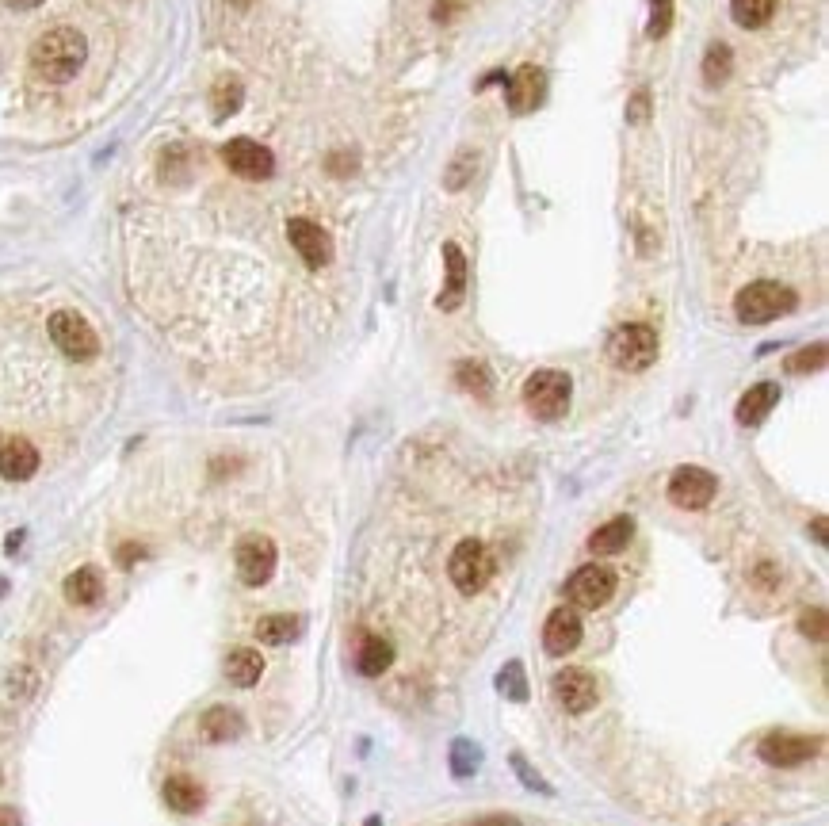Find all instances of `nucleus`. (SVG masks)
<instances>
[{
  "label": "nucleus",
  "mask_w": 829,
  "mask_h": 826,
  "mask_svg": "<svg viewBox=\"0 0 829 826\" xmlns=\"http://www.w3.org/2000/svg\"><path fill=\"white\" fill-rule=\"evenodd\" d=\"M631 540H635V521L631 517H616V521L600 524L589 536V551L593 555H619V551H627Z\"/></svg>",
  "instance_id": "b1692460"
},
{
  "label": "nucleus",
  "mask_w": 829,
  "mask_h": 826,
  "mask_svg": "<svg viewBox=\"0 0 829 826\" xmlns=\"http://www.w3.org/2000/svg\"><path fill=\"white\" fill-rule=\"evenodd\" d=\"M20 540H23V532H12V536H8V551H16V547H20Z\"/></svg>",
  "instance_id": "c03bdc74"
},
{
  "label": "nucleus",
  "mask_w": 829,
  "mask_h": 826,
  "mask_svg": "<svg viewBox=\"0 0 829 826\" xmlns=\"http://www.w3.org/2000/svg\"><path fill=\"white\" fill-rule=\"evenodd\" d=\"M253 631L264 647H287L302 635V620L291 612H272V616H260Z\"/></svg>",
  "instance_id": "5701e85b"
},
{
  "label": "nucleus",
  "mask_w": 829,
  "mask_h": 826,
  "mask_svg": "<svg viewBox=\"0 0 829 826\" xmlns=\"http://www.w3.org/2000/svg\"><path fill=\"white\" fill-rule=\"evenodd\" d=\"M497 689L509 700H528V677H524V662H509L497 674Z\"/></svg>",
  "instance_id": "473e14b6"
},
{
  "label": "nucleus",
  "mask_w": 829,
  "mask_h": 826,
  "mask_svg": "<svg viewBox=\"0 0 829 826\" xmlns=\"http://www.w3.org/2000/svg\"><path fill=\"white\" fill-rule=\"evenodd\" d=\"M608 360L619 371H646L658 360V333L646 322H627L616 326L608 337Z\"/></svg>",
  "instance_id": "20e7f679"
},
{
  "label": "nucleus",
  "mask_w": 829,
  "mask_h": 826,
  "mask_svg": "<svg viewBox=\"0 0 829 826\" xmlns=\"http://www.w3.org/2000/svg\"><path fill=\"white\" fill-rule=\"evenodd\" d=\"M776 402H780V387H776V383H757V387H749V391L738 398L734 421L745 425V429H753V425H761L768 413L776 410Z\"/></svg>",
  "instance_id": "a211bd4d"
},
{
  "label": "nucleus",
  "mask_w": 829,
  "mask_h": 826,
  "mask_svg": "<svg viewBox=\"0 0 829 826\" xmlns=\"http://www.w3.org/2000/svg\"><path fill=\"white\" fill-rule=\"evenodd\" d=\"M46 329H50V341L62 348L69 360L88 364V360L100 356V337H96V329L88 326L85 314H77V310H54Z\"/></svg>",
  "instance_id": "423d86ee"
},
{
  "label": "nucleus",
  "mask_w": 829,
  "mask_h": 826,
  "mask_svg": "<svg viewBox=\"0 0 829 826\" xmlns=\"http://www.w3.org/2000/svg\"><path fill=\"white\" fill-rule=\"evenodd\" d=\"M554 689V700L570 712V716H585L589 708H596V700H600V685H596V677L589 674V670H581V666H566V670H558L551 681Z\"/></svg>",
  "instance_id": "9b49d317"
},
{
  "label": "nucleus",
  "mask_w": 829,
  "mask_h": 826,
  "mask_svg": "<svg viewBox=\"0 0 829 826\" xmlns=\"http://www.w3.org/2000/svg\"><path fill=\"white\" fill-rule=\"evenodd\" d=\"M455 383L467 394H478V398H489V391H493V375L482 360H459L455 364Z\"/></svg>",
  "instance_id": "c756f323"
},
{
  "label": "nucleus",
  "mask_w": 829,
  "mask_h": 826,
  "mask_svg": "<svg viewBox=\"0 0 829 826\" xmlns=\"http://www.w3.org/2000/svg\"><path fill=\"white\" fill-rule=\"evenodd\" d=\"M447 765H451V773L459 781H467V777H474L482 769V746L474 739H455L451 750H447Z\"/></svg>",
  "instance_id": "c85d7f7f"
},
{
  "label": "nucleus",
  "mask_w": 829,
  "mask_h": 826,
  "mask_svg": "<svg viewBox=\"0 0 829 826\" xmlns=\"http://www.w3.org/2000/svg\"><path fill=\"white\" fill-rule=\"evenodd\" d=\"M222 161H226V169H230L234 176H241V180H268V176L276 173V157H272V150L260 146V142H253V138H230V142L222 146Z\"/></svg>",
  "instance_id": "f8f14e48"
},
{
  "label": "nucleus",
  "mask_w": 829,
  "mask_h": 826,
  "mask_svg": "<svg viewBox=\"0 0 829 826\" xmlns=\"http://www.w3.org/2000/svg\"><path fill=\"white\" fill-rule=\"evenodd\" d=\"M757 754L772 769H791V765L818 758L822 754V739L818 735H799V731H772V735L761 739Z\"/></svg>",
  "instance_id": "6e6552de"
},
{
  "label": "nucleus",
  "mask_w": 829,
  "mask_h": 826,
  "mask_svg": "<svg viewBox=\"0 0 829 826\" xmlns=\"http://www.w3.org/2000/svg\"><path fill=\"white\" fill-rule=\"evenodd\" d=\"M715 494H719V479L703 467L688 463V467H677L669 475V501L677 509H707L715 501Z\"/></svg>",
  "instance_id": "9d476101"
},
{
  "label": "nucleus",
  "mask_w": 829,
  "mask_h": 826,
  "mask_svg": "<svg viewBox=\"0 0 829 826\" xmlns=\"http://www.w3.org/2000/svg\"><path fill=\"white\" fill-rule=\"evenodd\" d=\"M631 119H635V123H642V119H646V96H642V92H638L635 104H631Z\"/></svg>",
  "instance_id": "a19ab883"
},
{
  "label": "nucleus",
  "mask_w": 829,
  "mask_h": 826,
  "mask_svg": "<svg viewBox=\"0 0 829 826\" xmlns=\"http://www.w3.org/2000/svg\"><path fill=\"white\" fill-rule=\"evenodd\" d=\"M4 4H8V8H35V4H43V0H4Z\"/></svg>",
  "instance_id": "37998d69"
},
{
  "label": "nucleus",
  "mask_w": 829,
  "mask_h": 826,
  "mask_svg": "<svg viewBox=\"0 0 829 826\" xmlns=\"http://www.w3.org/2000/svg\"><path fill=\"white\" fill-rule=\"evenodd\" d=\"M241 100H245V85L237 81L234 73H226V77H218L211 88V111L214 119H226V115H234L237 108H241Z\"/></svg>",
  "instance_id": "bb28decb"
},
{
  "label": "nucleus",
  "mask_w": 829,
  "mask_h": 826,
  "mask_svg": "<svg viewBox=\"0 0 829 826\" xmlns=\"http://www.w3.org/2000/svg\"><path fill=\"white\" fill-rule=\"evenodd\" d=\"M470 826H520V819H516V815H505V811H493V815L474 819Z\"/></svg>",
  "instance_id": "58836bf2"
},
{
  "label": "nucleus",
  "mask_w": 829,
  "mask_h": 826,
  "mask_svg": "<svg viewBox=\"0 0 829 826\" xmlns=\"http://www.w3.org/2000/svg\"><path fill=\"white\" fill-rule=\"evenodd\" d=\"M795 306H799V295L787 283H776V280H757L734 295V314H738V322H745V326L776 322V318L791 314Z\"/></svg>",
  "instance_id": "f03ea898"
},
{
  "label": "nucleus",
  "mask_w": 829,
  "mask_h": 826,
  "mask_svg": "<svg viewBox=\"0 0 829 826\" xmlns=\"http://www.w3.org/2000/svg\"><path fill=\"white\" fill-rule=\"evenodd\" d=\"M39 685H43V677H39V666H31V662H16V666L4 674V696H8L12 704L35 700Z\"/></svg>",
  "instance_id": "a878e982"
},
{
  "label": "nucleus",
  "mask_w": 829,
  "mask_h": 826,
  "mask_svg": "<svg viewBox=\"0 0 829 826\" xmlns=\"http://www.w3.org/2000/svg\"><path fill=\"white\" fill-rule=\"evenodd\" d=\"M730 69H734V54H730V46L726 43L707 46V54H703V81H707V85H726Z\"/></svg>",
  "instance_id": "7c9ffc66"
},
{
  "label": "nucleus",
  "mask_w": 829,
  "mask_h": 826,
  "mask_svg": "<svg viewBox=\"0 0 829 826\" xmlns=\"http://www.w3.org/2000/svg\"><path fill=\"white\" fill-rule=\"evenodd\" d=\"M138 559H146V547L142 544H123L119 551H115V563L119 566H134Z\"/></svg>",
  "instance_id": "4c0bfd02"
},
{
  "label": "nucleus",
  "mask_w": 829,
  "mask_h": 826,
  "mask_svg": "<svg viewBox=\"0 0 829 826\" xmlns=\"http://www.w3.org/2000/svg\"><path fill=\"white\" fill-rule=\"evenodd\" d=\"M444 264H447V283L440 291L436 306L440 310H455V306L467 299V257L455 241H444Z\"/></svg>",
  "instance_id": "6ab92c4d"
},
{
  "label": "nucleus",
  "mask_w": 829,
  "mask_h": 826,
  "mask_svg": "<svg viewBox=\"0 0 829 826\" xmlns=\"http://www.w3.org/2000/svg\"><path fill=\"white\" fill-rule=\"evenodd\" d=\"M161 796H165V804H169L176 815H195V811H203V804H207L203 784L192 781V777H184V773L169 777L165 788H161Z\"/></svg>",
  "instance_id": "4be33fe9"
},
{
  "label": "nucleus",
  "mask_w": 829,
  "mask_h": 826,
  "mask_svg": "<svg viewBox=\"0 0 829 826\" xmlns=\"http://www.w3.org/2000/svg\"><path fill=\"white\" fill-rule=\"evenodd\" d=\"M814 540L826 544V517H814Z\"/></svg>",
  "instance_id": "79ce46f5"
},
{
  "label": "nucleus",
  "mask_w": 829,
  "mask_h": 826,
  "mask_svg": "<svg viewBox=\"0 0 829 826\" xmlns=\"http://www.w3.org/2000/svg\"><path fill=\"white\" fill-rule=\"evenodd\" d=\"M394 662V647L383 635H363L360 651H356V666H360L363 677H383Z\"/></svg>",
  "instance_id": "393cba45"
},
{
  "label": "nucleus",
  "mask_w": 829,
  "mask_h": 826,
  "mask_svg": "<svg viewBox=\"0 0 829 826\" xmlns=\"http://www.w3.org/2000/svg\"><path fill=\"white\" fill-rule=\"evenodd\" d=\"M512 769H516V777H520V781L528 784V788H535V792H547V796H551L554 788L547 781H543V777H539V773H535L532 765H528V761H524V754H512Z\"/></svg>",
  "instance_id": "e433bc0d"
},
{
  "label": "nucleus",
  "mask_w": 829,
  "mask_h": 826,
  "mask_svg": "<svg viewBox=\"0 0 829 826\" xmlns=\"http://www.w3.org/2000/svg\"><path fill=\"white\" fill-rule=\"evenodd\" d=\"M570 398H574V383L558 368L535 371L524 383V406L535 421H562L570 413Z\"/></svg>",
  "instance_id": "7ed1b4c3"
},
{
  "label": "nucleus",
  "mask_w": 829,
  "mask_h": 826,
  "mask_svg": "<svg viewBox=\"0 0 829 826\" xmlns=\"http://www.w3.org/2000/svg\"><path fill=\"white\" fill-rule=\"evenodd\" d=\"M612 593H616V570H608V566L600 563H589V566H577L574 574H570V582H566V597L574 601L577 609H604L608 601H612Z\"/></svg>",
  "instance_id": "1a4fd4ad"
},
{
  "label": "nucleus",
  "mask_w": 829,
  "mask_h": 826,
  "mask_svg": "<svg viewBox=\"0 0 829 826\" xmlns=\"http://www.w3.org/2000/svg\"><path fill=\"white\" fill-rule=\"evenodd\" d=\"M474 161H478V157H474L470 150H463L459 157H455V161H451V169H447V180H444L451 192H459V188H463V184L470 180V169H474Z\"/></svg>",
  "instance_id": "c9c22d12"
},
{
  "label": "nucleus",
  "mask_w": 829,
  "mask_h": 826,
  "mask_svg": "<svg viewBox=\"0 0 829 826\" xmlns=\"http://www.w3.org/2000/svg\"><path fill=\"white\" fill-rule=\"evenodd\" d=\"M493 570H497V563H493V555H489V547L482 544V540H463V544H455L451 559H447L451 586L459 589V593H467V597H474V593H482V589L489 586Z\"/></svg>",
  "instance_id": "39448f33"
},
{
  "label": "nucleus",
  "mask_w": 829,
  "mask_h": 826,
  "mask_svg": "<svg viewBox=\"0 0 829 826\" xmlns=\"http://www.w3.org/2000/svg\"><path fill=\"white\" fill-rule=\"evenodd\" d=\"M776 4L780 0H730V16L745 31H757L776 16Z\"/></svg>",
  "instance_id": "cd10ccee"
},
{
  "label": "nucleus",
  "mask_w": 829,
  "mask_h": 826,
  "mask_svg": "<svg viewBox=\"0 0 829 826\" xmlns=\"http://www.w3.org/2000/svg\"><path fill=\"white\" fill-rule=\"evenodd\" d=\"M35 471H39V448L27 436H0V479L27 482Z\"/></svg>",
  "instance_id": "4468645a"
},
{
  "label": "nucleus",
  "mask_w": 829,
  "mask_h": 826,
  "mask_svg": "<svg viewBox=\"0 0 829 826\" xmlns=\"http://www.w3.org/2000/svg\"><path fill=\"white\" fill-rule=\"evenodd\" d=\"M581 635H585V628H581V616L574 609H554L543 624V647H547V654L562 658V654L581 647Z\"/></svg>",
  "instance_id": "dca6fc26"
},
{
  "label": "nucleus",
  "mask_w": 829,
  "mask_h": 826,
  "mask_svg": "<svg viewBox=\"0 0 829 826\" xmlns=\"http://www.w3.org/2000/svg\"><path fill=\"white\" fill-rule=\"evenodd\" d=\"M222 670H226V681H230V685H237V689H253L256 681L264 677V654L253 651V647H234V651L226 654Z\"/></svg>",
  "instance_id": "412c9836"
},
{
  "label": "nucleus",
  "mask_w": 829,
  "mask_h": 826,
  "mask_svg": "<svg viewBox=\"0 0 829 826\" xmlns=\"http://www.w3.org/2000/svg\"><path fill=\"white\" fill-rule=\"evenodd\" d=\"M237 8H249V4H253V0H234Z\"/></svg>",
  "instance_id": "49530a36"
},
{
  "label": "nucleus",
  "mask_w": 829,
  "mask_h": 826,
  "mask_svg": "<svg viewBox=\"0 0 829 826\" xmlns=\"http://www.w3.org/2000/svg\"><path fill=\"white\" fill-rule=\"evenodd\" d=\"M199 735L207 742H234L245 735V716L237 712L234 704H211L199 716Z\"/></svg>",
  "instance_id": "f3484780"
},
{
  "label": "nucleus",
  "mask_w": 829,
  "mask_h": 826,
  "mask_svg": "<svg viewBox=\"0 0 829 826\" xmlns=\"http://www.w3.org/2000/svg\"><path fill=\"white\" fill-rule=\"evenodd\" d=\"M62 593L69 605L92 609V605H100V597H104V574H100L96 566H77V570L65 578Z\"/></svg>",
  "instance_id": "aec40b11"
},
{
  "label": "nucleus",
  "mask_w": 829,
  "mask_h": 826,
  "mask_svg": "<svg viewBox=\"0 0 829 826\" xmlns=\"http://www.w3.org/2000/svg\"><path fill=\"white\" fill-rule=\"evenodd\" d=\"M505 96H509V108L516 111V115H528V111L539 108L543 96H547V73H543L539 66H520L509 77Z\"/></svg>",
  "instance_id": "2eb2a0df"
},
{
  "label": "nucleus",
  "mask_w": 829,
  "mask_h": 826,
  "mask_svg": "<svg viewBox=\"0 0 829 826\" xmlns=\"http://www.w3.org/2000/svg\"><path fill=\"white\" fill-rule=\"evenodd\" d=\"M287 238H291V245H295V253L302 257L306 268H325V264L333 261V241H329V234L321 230L318 222L291 218L287 222Z\"/></svg>",
  "instance_id": "ddd939ff"
},
{
  "label": "nucleus",
  "mask_w": 829,
  "mask_h": 826,
  "mask_svg": "<svg viewBox=\"0 0 829 826\" xmlns=\"http://www.w3.org/2000/svg\"><path fill=\"white\" fill-rule=\"evenodd\" d=\"M276 563H279V551L264 532H249V536L237 540L234 566H237V578H241L249 589L268 586L272 574H276Z\"/></svg>",
  "instance_id": "0eeeda50"
},
{
  "label": "nucleus",
  "mask_w": 829,
  "mask_h": 826,
  "mask_svg": "<svg viewBox=\"0 0 829 826\" xmlns=\"http://www.w3.org/2000/svg\"><path fill=\"white\" fill-rule=\"evenodd\" d=\"M363 826H383V819H379V815H371V819H367Z\"/></svg>",
  "instance_id": "a18cd8bd"
},
{
  "label": "nucleus",
  "mask_w": 829,
  "mask_h": 826,
  "mask_svg": "<svg viewBox=\"0 0 829 826\" xmlns=\"http://www.w3.org/2000/svg\"><path fill=\"white\" fill-rule=\"evenodd\" d=\"M0 826H23L20 811H16V807H8V804H0Z\"/></svg>",
  "instance_id": "ea45409f"
},
{
  "label": "nucleus",
  "mask_w": 829,
  "mask_h": 826,
  "mask_svg": "<svg viewBox=\"0 0 829 826\" xmlns=\"http://www.w3.org/2000/svg\"><path fill=\"white\" fill-rule=\"evenodd\" d=\"M673 27V0H650V23H646V35L658 43L669 35Z\"/></svg>",
  "instance_id": "72a5a7b5"
},
{
  "label": "nucleus",
  "mask_w": 829,
  "mask_h": 826,
  "mask_svg": "<svg viewBox=\"0 0 829 826\" xmlns=\"http://www.w3.org/2000/svg\"><path fill=\"white\" fill-rule=\"evenodd\" d=\"M799 631H803L807 639H814V643H826V635H829L826 609H807L803 612V616H799Z\"/></svg>",
  "instance_id": "f704fd0d"
},
{
  "label": "nucleus",
  "mask_w": 829,
  "mask_h": 826,
  "mask_svg": "<svg viewBox=\"0 0 829 826\" xmlns=\"http://www.w3.org/2000/svg\"><path fill=\"white\" fill-rule=\"evenodd\" d=\"M784 368L791 371V375H810V371H822L826 368V345H822V341H814V345L799 348Z\"/></svg>",
  "instance_id": "2f4dec72"
},
{
  "label": "nucleus",
  "mask_w": 829,
  "mask_h": 826,
  "mask_svg": "<svg viewBox=\"0 0 829 826\" xmlns=\"http://www.w3.org/2000/svg\"><path fill=\"white\" fill-rule=\"evenodd\" d=\"M88 58V43L77 27H54L39 43L31 46V69L46 85H65L73 81Z\"/></svg>",
  "instance_id": "f257e3e1"
}]
</instances>
